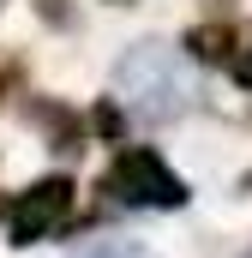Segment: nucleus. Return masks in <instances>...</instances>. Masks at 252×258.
I'll return each instance as SVG.
<instances>
[{"instance_id": "obj_5", "label": "nucleus", "mask_w": 252, "mask_h": 258, "mask_svg": "<svg viewBox=\"0 0 252 258\" xmlns=\"http://www.w3.org/2000/svg\"><path fill=\"white\" fill-rule=\"evenodd\" d=\"M78 258H150V252L132 246V240H96V246H84Z\"/></svg>"}, {"instance_id": "obj_2", "label": "nucleus", "mask_w": 252, "mask_h": 258, "mask_svg": "<svg viewBox=\"0 0 252 258\" xmlns=\"http://www.w3.org/2000/svg\"><path fill=\"white\" fill-rule=\"evenodd\" d=\"M108 186H114L126 204H156V210H180V204H186L180 174H174L156 150H120L114 168H108Z\"/></svg>"}, {"instance_id": "obj_4", "label": "nucleus", "mask_w": 252, "mask_h": 258, "mask_svg": "<svg viewBox=\"0 0 252 258\" xmlns=\"http://www.w3.org/2000/svg\"><path fill=\"white\" fill-rule=\"evenodd\" d=\"M186 48H192V60H228L234 54V30L228 24H198V30H186Z\"/></svg>"}, {"instance_id": "obj_6", "label": "nucleus", "mask_w": 252, "mask_h": 258, "mask_svg": "<svg viewBox=\"0 0 252 258\" xmlns=\"http://www.w3.org/2000/svg\"><path fill=\"white\" fill-rule=\"evenodd\" d=\"M228 66H234V78H240V84H252V36H240V42H234Z\"/></svg>"}, {"instance_id": "obj_3", "label": "nucleus", "mask_w": 252, "mask_h": 258, "mask_svg": "<svg viewBox=\"0 0 252 258\" xmlns=\"http://www.w3.org/2000/svg\"><path fill=\"white\" fill-rule=\"evenodd\" d=\"M66 210H72V180H60V174L36 180L30 192H18V198H12V216H6V240H12V246H30V240L54 234V228L66 222Z\"/></svg>"}, {"instance_id": "obj_1", "label": "nucleus", "mask_w": 252, "mask_h": 258, "mask_svg": "<svg viewBox=\"0 0 252 258\" xmlns=\"http://www.w3.org/2000/svg\"><path fill=\"white\" fill-rule=\"evenodd\" d=\"M114 84H120V96L144 114V120H174V114L192 102L186 66L174 60L168 48H156V42H138V48L114 66Z\"/></svg>"}]
</instances>
